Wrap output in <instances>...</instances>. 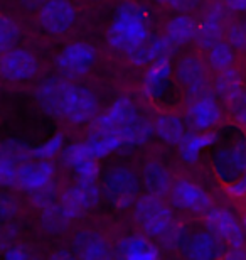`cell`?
I'll return each mask as SVG.
<instances>
[{"label":"cell","mask_w":246,"mask_h":260,"mask_svg":"<svg viewBox=\"0 0 246 260\" xmlns=\"http://www.w3.org/2000/svg\"><path fill=\"white\" fill-rule=\"evenodd\" d=\"M150 39L149 10L142 4L132 0L120 4L107 32L110 48L128 56Z\"/></svg>","instance_id":"1"},{"label":"cell","mask_w":246,"mask_h":260,"mask_svg":"<svg viewBox=\"0 0 246 260\" xmlns=\"http://www.w3.org/2000/svg\"><path fill=\"white\" fill-rule=\"evenodd\" d=\"M142 188V181L132 168L123 164L112 166L101 179V193L110 206L115 210H128L137 203Z\"/></svg>","instance_id":"2"},{"label":"cell","mask_w":246,"mask_h":260,"mask_svg":"<svg viewBox=\"0 0 246 260\" xmlns=\"http://www.w3.org/2000/svg\"><path fill=\"white\" fill-rule=\"evenodd\" d=\"M133 221L149 238H160L174 225L175 218L172 208L164 198L154 194H142L132 208Z\"/></svg>","instance_id":"3"},{"label":"cell","mask_w":246,"mask_h":260,"mask_svg":"<svg viewBox=\"0 0 246 260\" xmlns=\"http://www.w3.org/2000/svg\"><path fill=\"white\" fill-rule=\"evenodd\" d=\"M213 169L226 184H233L243 178L246 174V135L214 150Z\"/></svg>","instance_id":"4"},{"label":"cell","mask_w":246,"mask_h":260,"mask_svg":"<svg viewBox=\"0 0 246 260\" xmlns=\"http://www.w3.org/2000/svg\"><path fill=\"white\" fill-rule=\"evenodd\" d=\"M96 63V49L91 44L78 41L61 49L56 58V68L59 76L66 80H78L88 75Z\"/></svg>","instance_id":"5"},{"label":"cell","mask_w":246,"mask_h":260,"mask_svg":"<svg viewBox=\"0 0 246 260\" xmlns=\"http://www.w3.org/2000/svg\"><path fill=\"white\" fill-rule=\"evenodd\" d=\"M103 193L101 186L98 183H83L76 181L69 188L64 189V193L59 196V206L62 211L69 216L71 221L85 216L88 211L95 210L101 201Z\"/></svg>","instance_id":"6"},{"label":"cell","mask_w":246,"mask_h":260,"mask_svg":"<svg viewBox=\"0 0 246 260\" xmlns=\"http://www.w3.org/2000/svg\"><path fill=\"white\" fill-rule=\"evenodd\" d=\"M99 110V102L95 91L88 86L71 83L67 91L64 108H62V118L71 125H85V123L95 122Z\"/></svg>","instance_id":"7"},{"label":"cell","mask_w":246,"mask_h":260,"mask_svg":"<svg viewBox=\"0 0 246 260\" xmlns=\"http://www.w3.org/2000/svg\"><path fill=\"white\" fill-rule=\"evenodd\" d=\"M204 226L226 243L229 248H243L246 232L243 223L228 208H211L204 215Z\"/></svg>","instance_id":"8"},{"label":"cell","mask_w":246,"mask_h":260,"mask_svg":"<svg viewBox=\"0 0 246 260\" xmlns=\"http://www.w3.org/2000/svg\"><path fill=\"white\" fill-rule=\"evenodd\" d=\"M32 160V147L22 140L7 139L0 142V188H15L20 168Z\"/></svg>","instance_id":"9"},{"label":"cell","mask_w":246,"mask_h":260,"mask_svg":"<svg viewBox=\"0 0 246 260\" xmlns=\"http://www.w3.org/2000/svg\"><path fill=\"white\" fill-rule=\"evenodd\" d=\"M170 205L191 215H206L211 210V196L201 184L191 179L179 178L170 189Z\"/></svg>","instance_id":"10"},{"label":"cell","mask_w":246,"mask_h":260,"mask_svg":"<svg viewBox=\"0 0 246 260\" xmlns=\"http://www.w3.org/2000/svg\"><path fill=\"white\" fill-rule=\"evenodd\" d=\"M61 162L71 169L76 176V181L83 183H98L99 162L88 147L86 140L67 144L61 154Z\"/></svg>","instance_id":"11"},{"label":"cell","mask_w":246,"mask_h":260,"mask_svg":"<svg viewBox=\"0 0 246 260\" xmlns=\"http://www.w3.org/2000/svg\"><path fill=\"white\" fill-rule=\"evenodd\" d=\"M140 117L142 115H140L137 105L128 96H118L101 115L96 117V120L91 125V130L120 134L130 125H133Z\"/></svg>","instance_id":"12"},{"label":"cell","mask_w":246,"mask_h":260,"mask_svg":"<svg viewBox=\"0 0 246 260\" xmlns=\"http://www.w3.org/2000/svg\"><path fill=\"white\" fill-rule=\"evenodd\" d=\"M174 76L189 100L209 93L206 64L196 56H182L174 66Z\"/></svg>","instance_id":"13"},{"label":"cell","mask_w":246,"mask_h":260,"mask_svg":"<svg viewBox=\"0 0 246 260\" xmlns=\"http://www.w3.org/2000/svg\"><path fill=\"white\" fill-rule=\"evenodd\" d=\"M186 118L194 132H213V128L218 127L223 120L221 103L214 93H204L189 100Z\"/></svg>","instance_id":"14"},{"label":"cell","mask_w":246,"mask_h":260,"mask_svg":"<svg viewBox=\"0 0 246 260\" xmlns=\"http://www.w3.org/2000/svg\"><path fill=\"white\" fill-rule=\"evenodd\" d=\"M226 243L209 230H197L189 233L181 248L186 260H221L226 255Z\"/></svg>","instance_id":"15"},{"label":"cell","mask_w":246,"mask_h":260,"mask_svg":"<svg viewBox=\"0 0 246 260\" xmlns=\"http://www.w3.org/2000/svg\"><path fill=\"white\" fill-rule=\"evenodd\" d=\"M38 71L39 61L29 49L14 48L0 58V75L7 81H27L38 75Z\"/></svg>","instance_id":"16"},{"label":"cell","mask_w":246,"mask_h":260,"mask_svg":"<svg viewBox=\"0 0 246 260\" xmlns=\"http://www.w3.org/2000/svg\"><path fill=\"white\" fill-rule=\"evenodd\" d=\"M76 20V9L69 0H46L39 9V24L48 34H64Z\"/></svg>","instance_id":"17"},{"label":"cell","mask_w":246,"mask_h":260,"mask_svg":"<svg viewBox=\"0 0 246 260\" xmlns=\"http://www.w3.org/2000/svg\"><path fill=\"white\" fill-rule=\"evenodd\" d=\"M71 250L80 260H117L108 238L96 230H80L71 240Z\"/></svg>","instance_id":"18"},{"label":"cell","mask_w":246,"mask_h":260,"mask_svg":"<svg viewBox=\"0 0 246 260\" xmlns=\"http://www.w3.org/2000/svg\"><path fill=\"white\" fill-rule=\"evenodd\" d=\"M69 80L62 76H51L41 83L36 88V102L43 110L52 117L62 118V108L67 96V91L71 88Z\"/></svg>","instance_id":"19"},{"label":"cell","mask_w":246,"mask_h":260,"mask_svg":"<svg viewBox=\"0 0 246 260\" xmlns=\"http://www.w3.org/2000/svg\"><path fill=\"white\" fill-rule=\"evenodd\" d=\"M56 178V166L52 160H29L19 171L15 188L32 194L36 191L46 188L54 183Z\"/></svg>","instance_id":"20"},{"label":"cell","mask_w":246,"mask_h":260,"mask_svg":"<svg viewBox=\"0 0 246 260\" xmlns=\"http://www.w3.org/2000/svg\"><path fill=\"white\" fill-rule=\"evenodd\" d=\"M174 78V66H172V59L165 58L157 63L150 64L144 75L142 81V91L144 96L149 100H160L167 95Z\"/></svg>","instance_id":"21"},{"label":"cell","mask_w":246,"mask_h":260,"mask_svg":"<svg viewBox=\"0 0 246 260\" xmlns=\"http://www.w3.org/2000/svg\"><path fill=\"white\" fill-rule=\"evenodd\" d=\"M224 12L221 4H211L207 9V12L202 15V19L197 22L196 29V43L199 48L202 49H211L216 44L221 43L223 34H224V25H223Z\"/></svg>","instance_id":"22"},{"label":"cell","mask_w":246,"mask_h":260,"mask_svg":"<svg viewBox=\"0 0 246 260\" xmlns=\"http://www.w3.org/2000/svg\"><path fill=\"white\" fill-rule=\"evenodd\" d=\"M159 255V247L149 237L138 233L122 237L115 245L117 260H160Z\"/></svg>","instance_id":"23"},{"label":"cell","mask_w":246,"mask_h":260,"mask_svg":"<svg viewBox=\"0 0 246 260\" xmlns=\"http://www.w3.org/2000/svg\"><path fill=\"white\" fill-rule=\"evenodd\" d=\"M140 181L147 194H154L159 198H164L170 194V189L174 186V179H172L170 169L160 160L150 159L142 166L140 171Z\"/></svg>","instance_id":"24"},{"label":"cell","mask_w":246,"mask_h":260,"mask_svg":"<svg viewBox=\"0 0 246 260\" xmlns=\"http://www.w3.org/2000/svg\"><path fill=\"white\" fill-rule=\"evenodd\" d=\"M175 49L177 48L165 38V36H160V38H152L149 43H145L142 48L133 51L127 58L130 63L135 66H150L160 59L172 58Z\"/></svg>","instance_id":"25"},{"label":"cell","mask_w":246,"mask_h":260,"mask_svg":"<svg viewBox=\"0 0 246 260\" xmlns=\"http://www.w3.org/2000/svg\"><path fill=\"white\" fill-rule=\"evenodd\" d=\"M219 142L218 132H187L184 140L177 145L181 160H184L187 166L197 164L199 157L206 149L213 147Z\"/></svg>","instance_id":"26"},{"label":"cell","mask_w":246,"mask_h":260,"mask_svg":"<svg viewBox=\"0 0 246 260\" xmlns=\"http://www.w3.org/2000/svg\"><path fill=\"white\" fill-rule=\"evenodd\" d=\"M197 22L187 14H177L170 17L165 24V38L170 41L175 48L192 43L196 39Z\"/></svg>","instance_id":"27"},{"label":"cell","mask_w":246,"mask_h":260,"mask_svg":"<svg viewBox=\"0 0 246 260\" xmlns=\"http://www.w3.org/2000/svg\"><path fill=\"white\" fill-rule=\"evenodd\" d=\"M155 135L169 145H179L187 135L184 120L175 113H160L154 122Z\"/></svg>","instance_id":"28"},{"label":"cell","mask_w":246,"mask_h":260,"mask_svg":"<svg viewBox=\"0 0 246 260\" xmlns=\"http://www.w3.org/2000/svg\"><path fill=\"white\" fill-rule=\"evenodd\" d=\"M213 91L216 98L229 103L243 91V78L236 68H229L226 71L218 73L213 80Z\"/></svg>","instance_id":"29"},{"label":"cell","mask_w":246,"mask_h":260,"mask_svg":"<svg viewBox=\"0 0 246 260\" xmlns=\"http://www.w3.org/2000/svg\"><path fill=\"white\" fill-rule=\"evenodd\" d=\"M69 225H71L69 216L62 211L59 203L46 208L41 213V226H43V230L48 235H61V233H64L69 228Z\"/></svg>","instance_id":"30"},{"label":"cell","mask_w":246,"mask_h":260,"mask_svg":"<svg viewBox=\"0 0 246 260\" xmlns=\"http://www.w3.org/2000/svg\"><path fill=\"white\" fill-rule=\"evenodd\" d=\"M234 61H236V56H234V48L229 43H224L221 41L219 44H216L214 48L209 49L207 54V64L211 70L216 73L226 71L229 68L234 66Z\"/></svg>","instance_id":"31"},{"label":"cell","mask_w":246,"mask_h":260,"mask_svg":"<svg viewBox=\"0 0 246 260\" xmlns=\"http://www.w3.org/2000/svg\"><path fill=\"white\" fill-rule=\"evenodd\" d=\"M20 36L19 25L9 15L0 14V58L15 48Z\"/></svg>","instance_id":"32"},{"label":"cell","mask_w":246,"mask_h":260,"mask_svg":"<svg viewBox=\"0 0 246 260\" xmlns=\"http://www.w3.org/2000/svg\"><path fill=\"white\" fill-rule=\"evenodd\" d=\"M66 144H64V137L62 134H56L49 137L48 140H44L43 144L32 147V159L36 160H52L56 155L62 154Z\"/></svg>","instance_id":"33"},{"label":"cell","mask_w":246,"mask_h":260,"mask_svg":"<svg viewBox=\"0 0 246 260\" xmlns=\"http://www.w3.org/2000/svg\"><path fill=\"white\" fill-rule=\"evenodd\" d=\"M189 230H187V226L184 225L182 221H174V225H172L167 233L164 237L160 238V245L165 248V250H181L182 245H184L186 238L189 237Z\"/></svg>","instance_id":"34"},{"label":"cell","mask_w":246,"mask_h":260,"mask_svg":"<svg viewBox=\"0 0 246 260\" xmlns=\"http://www.w3.org/2000/svg\"><path fill=\"white\" fill-rule=\"evenodd\" d=\"M29 196H30V203H32L36 208H39L41 211L46 210V208L52 206V205H56V203L59 201V194H57L56 183L46 186V188L36 191V193L29 194Z\"/></svg>","instance_id":"35"},{"label":"cell","mask_w":246,"mask_h":260,"mask_svg":"<svg viewBox=\"0 0 246 260\" xmlns=\"http://www.w3.org/2000/svg\"><path fill=\"white\" fill-rule=\"evenodd\" d=\"M17 211H19L17 200L10 193L0 191V225L12 221L14 216L17 215Z\"/></svg>","instance_id":"36"},{"label":"cell","mask_w":246,"mask_h":260,"mask_svg":"<svg viewBox=\"0 0 246 260\" xmlns=\"http://www.w3.org/2000/svg\"><path fill=\"white\" fill-rule=\"evenodd\" d=\"M231 117L234 118V122L241 127L246 132V90H243L239 95L228 103Z\"/></svg>","instance_id":"37"},{"label":"cell","mask_w":246,"mask_h":260,"mask_svg":"<svg viewBox=\"0 0 246 260\" xmlns=\"http://www.w3.org/2000/svg\"><path fill=\"white\" fill-rule=\"evenodd\" d=\"M228 43L233 46L234 49L246 51V22H234L226 30Z\"/></svg>","instance_id":"38"},{"label":"cell","mask_w":246,"mask_h":260,"mask_svg":"<svg viewBox=\"0 0 246 260\" xmlns=\"http://www.w3.org/2000/svg\"><path fill=\"white\" fill-rule=\"evenodd\" d=\"M2 260H32V252L29 250V247L14 243L4 252Z\"/></svg>","instance_id":"39"},{"label":"cell","mask_w":246,"mask_h":260,"mask_svg":"<svg viewBox=\"0 0 246 260\" xmlns=\"http://www.w3.org/2000/svg\"><path fill=\"white\" fill-rule=\"evenodd\" d=\"M15 237V226H0V250H7L10 245H14V243H10L14 240Z\"/></svg>","instance_id":"40"},{"label":"cell","mask_w":246,"mask_h":260,"mask_svg":"<svg viewBox=\"0 0 246 260\" xmlns=\"http://www.w3.org/2000/svg\"><path fill=\"white\" fill-rule=\"evenodd\" d=\"M228 193L234 198H246V174L241 179H238L236 183L228 184Z\"/></svg>","instance_id":"41"},{"label":"cell","mask_w":246,"mask_h":260,"mask_svg":"<svg viewBox=\"0 0 246 260\" xmlns=\"http://www.w3.org/2000/svg\"><path fill=\"white\" fill-rule=\"evenodd\" d=\"M199 4H201V0H175L172 7H174L177 12H191V10L199 7Z\"/></svg>","instance_id":"42"},{"label":"cell","mask_w":246,"mask_h":260,"mask_svg":"<svg viewBox=\"0 0 246 260\" xmlns=\"http://www.w3.org/2000/svg\"><path fill=\"white\" fill-rule=\"evenodd\" d=\"M48 260H80L76 257V253L67 248H59V250L52 252Z\"/></svg>","instance_id":"43"},{"label":"cell","mask_w":246,"mask_h":260,"mask_svg":"<svg viewBox=\"0 0 246 260\" xmlns=\"http://www.w3.org/2000/svg\"><path fill=\"white\" fill-rule=\"evenodd\" d=\"M224 7L231 12H246V0H223Z\"/></svg>","instance_id":"44"},{"label":"cell","mask_w":246,"mask_h":260,"mask_svg":"<svg viewBox=\"0 0 246 260\" xmlns=\"http://www.w3.org/2000/svg\"><path fill=\"white\" fill-rule=\"evenodd\" d=\"M224 260H246V252L243 248H229L224 255Z\"/></svg>","instance_id":"45"},{"label":"cell","mask_w":246,"mask_h":260,"mask_svg":"<svg viewBox=\"0 0 246 260\" xmlns=\"http://www.w3.org/2000/svg\"><path fill=\"white\" fill-rule=\"evenodd\" d=\"M22 2L27 5V7H38L39 4H41V7H43V4L46 2V0H22Z\"/></svg>","instance_id":"46"},{"label":"cell","mask_w":246,"mask_h":260,"mask_svg":"<svg viewBox=\"0 0 246 260\" xmlns=\"http://www.w3.org/2000/svg\"><path fill=\"white\" fill-rule=\"evenodd\" d=\"M157 4H162V5H174L175 0H154Z\"/></svg>","instance_id":"47"},{"label":"cell","mask_w":246,"mask_h":260,"mask_svg":"<svg viewBox=\"0 0 246 260\" xmlns=\"http://www.w3.org/2000/svg\"><path fill=\"white\" fill-rule=\"evenodd\" d=\"M243 228H244V232H246V213H244V216H243Z\"/></svg>","instance_id":"48"},{"label":"cell","mask_w":246,"mask_h":260,"mask_svg":"<svg viewBox=\"0 0 246 260\" xmlns=\"http://www.w3.org/2000/svg\"><path fill=\"white\" fill-rule=\"evenodd\" d=\"M93 2H99V0H93Z\"/></svg>","instance_id":"49"}]
</instances>
